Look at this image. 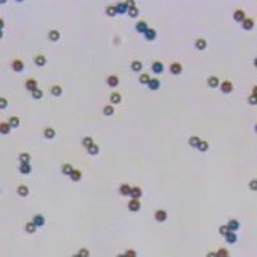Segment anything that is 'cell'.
<instances>
[{
	"instance_id": "6da1fadb",
	"label": "cell",
	"mask_w": 257,
	"mask_h": 257,
	"mask_svg": "<svg viewBox=\"0 0 257 257\" xmlns=\"http://www.w3.org/2000/svg\"><path fill=\"white\" fill-rule=\"evenodd\" d=\"M127 207H129V210H132V212H138V210L141 209V203H140V199H135V198H132V199L129 201Z\"/></svg>"
},
{
	"instance_id": "7a4b0ae2",
	"label": "cell",
	"mask_w": 257,
	"mask_h": 257,
	"mask_svg": "<svg viewBox=\"0 0 257 257\" xmlns=\"http://www.w3.org/2000/svg\"><path fill=\"white\" fill-rule=\"evenodd\" d=\"M233 84L230 82V81H223L222 84H220V92L222 93H225V95H228V93H231L233 92Z\"/></svg>"
},
{
	"instance_id": "3957f363",
	"label": "cell",
	"mask_w": 257,
	"mask_h": 257,
	"mask_svg": "<svg viewBox=\"0 0 257 257\" xmlns=\"http://www.w3.org/2000/svg\"><path fill=\"white\" fill-rule=\"evenodd\" d=\"M171 72L174 74V76H180L182 72H183V66L180 64V63H177V61H174L172 64H171Z\"/></svg>"
},
{
	"instance_id": "277c9868",
	"label": "cell",
	"mask_w": 257,
	"mask_h": 257,
	"mask_svg": "<svg viewBox=\"0 0 257 257\" xmlns=\"http://www.w3.org/2000/svg\"><path fill=\"white\" fill-rule=\"evenodd\" d=\"M135 31L138 32V34H145V32L148 31V23H146V21H137Z\"/></svg>"
},
{
	"instance_id": "5b68a950",
	"label": "cell",
	"mask_w": 257,
	"mask_h": 257,
	"mask_svg": "<svg viewBox=\"0 0 257 257\" xmlns=\"http://www.w3.org/2000/svg\"><path fill=\"white\" fill-rule=\"evenodd\" d=\"M12 69H13L15 72H23L24 63L21 61V60H13V61H12Z\"/></svg>"
},
{
	"instance_id": "8992f818",
	"label": "cell",
	"mask_w": 257,
	"mask_h": 257,
	"mask_svg": "<svg viewBox=\"0 0 257 257\" xmlns=\"http://www.w3.org/2000/svg\"><path fill=\"white\" fill-rule=\"evenodd\" d=\"M119 77L116 76V74H111V76H108V79H106V84L109 85V87H113V88H116L117 85H119Z\"/></svg>"
},
{
	"instance_id": "52a82bcc",
	"label": "cell",
	"mask_w": 257,
	"mask_h": 257,
	"mask_svg": "<svg viewBox=\"0 0 257 257\" xmlns=\"http://www.w3.org/2000/svg\"><path fill=\"white\" fill-rule=\"evenodd\" d=\"M154 219H156V222H159V223L166 222V220H167V212L162 210V209L156 210V212H154Z\"/></svg>"
},
{
	"instance_id": "ba28073f",
	"label": "cell",
	"mask_w": 257,
	"mask_h": 257,
	"mask_svg": "<svg viewBox=\"0 0 257 257\" xmlns=\"http://www.w3.org/2000/svg\"><path fill=\"white\" fill-rule=\"evenodd\" d=\"M43 137H45L47 140H53L55 137H57V130H55L53 127H45L43 129Z\"/></svg>"
},
{
	"instance_id": "9c48e42d",
	"label": "cell",
	"mask_w": 257,
	"mask_h": 257,
	"mask_svg": "<svg viewBox=\"0 0 257 257\" xmlns=\"http://www.w3.org/2000/svg\"><path fill=\"white\" fill-rule=\"evenodd\" d=\"M233 18H235V21H238V23H243V21L246 19V13H244V10H241V8L235 10Z\"/></svg>"
},
{
	"instance_id": "30bf717a",
	"label": "cell",
	"mask_w": 257,
	"mask_h": 257,
	"mask_svg": "<svg viewBox=\"0 0 257 257\" xmlns=\"http://www.w3.org/2000/svg\"><path fill=\"white\" fill-rule=\"evenodd\" d=\"M151 71H153L154 74H161V72L164 71V64H162L161 61H153V63H151Z\"/></svg>"
},
{
	"instance_id": "8fae6325",
	"label": "cell",
	"mask_w": 257,
	"mask_h": 257,
	"mask_svg": "<svg viewBox=\"0 0 257 257\" xmlns=\"http://www.w3.org/2000/svg\"><path fill=\"white\" fill-rule=\"evenodd\" d=\"M145 39H146L148 42H153V40H156V37H158V32H156V29H151V27H148V31L145 32Z\"/></svg>"
},
{
	"instance_id": "7c38bea8",
	"label": "cell",
	"mask_w": 257,
	"mask_h": 257,
	"mask_svg": "<svg viewBox=\"0 0 257 257\" xmlns=\"http://www.w3.org/2000/svg\"><path fill=\"white\" fill-rule=\"evenodd\" d=\"M24 87H26V90H29L31 93L39 88V87H37V82H36L34 79H27V81H26V84H24Z\"/></svg>"
},
{
	"instance_id": "4fadbf2b",
	"label": "cell",
	"mask_w": 257,
	"mask_h": 257,
	"mask_svg": "<svg viewBox=\"0 0 257 257\" xmlns=\"http://www.w3.org/2000/svg\"><path fill=\"white\" fill-rule=\"evenodd\" d=\"M148 85V88H150V90H159V87H161V82L158 81V79H154V77H151V79H150V82L146 84Z\"/></svg>"
},
{
	"instance_id": "5bb4252c",
	"label": "cell",
	"mask_w": 257,
	"mask_h": 257,
	"mask_svg": "<svg viewBox=\"0 0 257 257\" xmlns=\"http://www.w3.org/2000/svg\"><path fill=\"white\" fill-rule=\"evenodd\" d=\"M130 196H132V198H135V199H140V198L143 196V190H141L140 186H132V190H130Z\"/></svg>"
},
{
	"instance_id": "9a60e30c",
	"label": "cell",
	"mask_w": 257,
	"mask_h": 257,
	"mask_svg": "<svg viewBox=\"0 0 257 257\" xmlns=\"http://www.w3.org/2000/svg\"><path fill=\"white\" fill-rule=\"evenodd\" d=\"M32 222H34L36 225L40 228V227H43V225H45V217H43L42 214H36L34 217H32Z\"/></svg>"
},
{
	"instance_id": "2e32d148",
	"label": "cell",
	"mask_w": 257,
	"mask_h": 257,
	"mask_svg": "<svg viewBox=\"0 0 257 257\" xmlns=\"http://www.w3.org/2000/svg\"><path fill=\"white\" fill-rule=\"evenodd\" d=\"M130 68H132V71H133V72H141V69H143V64H141V61H140V60H133V61L130 63Z\"/></svg>"
},
{
	"instance_id": "e0dca14e",
	"label": "cell",
	"mask_w": 257,
	"mask_h": 257,
	"mask_svg": "<svg viewBox=\"0 0 257 257\" xmlns=\"http://www.w3.org/2000/svg\"><path fill=\"white\" fill-rule=\"evenodd\" d=\"M19 172L21 174H31L32 172V167H31V162H21L19 164Z\"/></svg>"
},
{
	"instance_id": "ac0fdd59",
	"label": "cell",
	"mask_w": 257,
	"mask_h": 257,
	"mask_svg": "<svg viewBox=\"0 0 257 257\" xmlns=\"http://www.w3.org/2000/svg\"><path fill=\"white\" fill-rule=\"evenodd\" d=\"M227 227H228L230 231H236V230L240 228V222H238L236 219H230L228 223H227Z\"/></svg>"
},
{
	"instance_id": "d6986e66",
	"label": "cell",
	"mask_w": 257,
	"mask_h": 257,
	"mask_svg": "<svg viewBox=\"0 0 257 257\" xmlns=\"http://www.w3.org/2000/svg\"><path fill=\"white\" fill-rule=\"evenodd\" d=\"M219 77L217 76H210V77H207V85L210 87V88H217L219 87Z\"/></svg>"
},
{
	"instance_id": "ffe728a7",
	"label": "cell",
	"mask_w": 257,
	"mask_h": 257,
	"mask_svg": "<svg viewBox=\"0 0 257 257\" xmlns=\"http://www.w3.org/2000/svg\"><path fill=\"white\" fill-rule=\"evenodd\" d=\"M236 240H238V236H236V233H235V231H228L225 235V241L228 244H235V243H236Z\"/></svg>"
},
{
	"instance_id": "44dd1931",
	"label": "cell",
	"mask_w": 257,
	"mask_h": 257,
	"mask_svg": "<svg viewBox=\"0 0 257 257\" xmlns=\"http://www.w3.org/2000/svg\"><path fill=\"white\" fill-rule=\"evenodd\" d=\"M34 64L39 66V68H42V66H45V64H47V58L43 57V55H37V57L34 58Z\"/></svg>"
},
{
	"instance_id": "7402d4cb",
	"label": "cell",
	"mask_w": 257,
	"mask_h": 257,
	"mask_svg": "<svg viewBox=\"0 0 257 257\" xmlns=\"http://www.w3.org/2000/svg\"><path fill=\"white\" fill-rule=\"evenodd\" d=\"M16 193H18L21 198H26V196H29V188H27L26 185H19L18 190H16Z\"/></svg>"
},
{
	"instance_id": "603a6c76",
	"label": "cell",
	"mask_w": 257,
	"mask_h": 257,
	"mask_svg": "<svg viewBox=\"0 0 257 257\" xmlns=\"http://www.w3.org/2000/svg\"><path fill=\"white\" fill-rule=\"evenodd\" d=\"M241 24H243V29H246V31H251V29L254 27V19H252V18H246Z\"/></svg>"
},
{
	"instance_id": "cb8c5ba5",
	"label": "cell",
	"mask_w": 257,
	"mask_h": 257,
	"mask_svg": "<svg viewBox=\"0 0 257 257\" xmlns=\"http://www.w3.org/2000/svg\"><path fill=\"white\" fill-rule=\"evenodd\" d=\"M60 32L57 31V29H52L50 32H48V40H52V42H58L60 40Z\"/></svg>"
},
{
	"instance_id": "d4e9b609",
	"label": "cell",
	"mask_w": 257,
	"mask_h": 257,
	"mask_svg": "<svg viewBox=\"0 0 257 257\" xmlns=\"http://www.w3.org/2000/svg\"><path fill=\"white\" fill-rule=\"evenodd\" d=\"M130 190H132V186H130V185H127V183H124V185H121V188H119V193H121L122 196H130Z\"/></svg>"
},
{
	"instance_id": "484cf974",
	"label": "cell",
	"mask_w": 257,
	"mask_h": 257,
	"mask_svg": "<svg viewBox=\"0 0 257 257\" xmlns=\"http://www.w3.org/2000/svg\"><path fill=\"white\" fill-rule=\"evenodd\" d=\"M37 228H39V227L36 225L34 222H29V223H26V225H24L26 233H31V235H32V233H36V231H37Z\"/></svg>"
},
{
	"instance_id": "4316f807",
	"label": "cell",
	"mask_w": 257,
	"mask_h": 257,
	"mask_svg": "<svg viewBox=\"0 0 257 257\" xmlns=\"http://www.w3.org/2000/svg\"><path fill=\"white\" fill-rule=\"evenodd\" d=\"M50 93H52L53 96H61V95H63V88H61V85H53V87L50 88Z\"/></svg>"
},
{
	"instance_id": "83f0119b",
	"label": "cell",
	"mask_w": 257,
	"mask_h": 257,
	"mask_svg": "<svg viewBox=\"0 0 257 257\" xmlns=\"http://www.w3.org/2000/svg\"><path fill=\"white\" fill-rule=\"evenodd\" d=\"M109 101L113 103V105H117V103L122 101V96H121L117 92H114V93H111V95H109Z\"/></svg>"
},
{
	"instance_id": "f1b7e54d",
	"label": "cell",
	"mask_w": 257,
	"mask_h": 257,
	"mask_svg": "<svg viewBox=\"0 0 257 257\" xmlns=\"http://www.w3.org/2000/svg\"><path fill=\"white\" fill-rule=\"evenodd\" d=\"M71 180L72 182H81V178H82V172L81 171H77V169H74L72 172H71Z\"/></svg>"
},
{
	"instance_id": "f546056e",
	"label": "cell",
	"mask_w": 257,
	"mask_h": 257,
	"mask_svg": "<svg viewBox=\"0 0 257 257\" xmlns=\"http://www.w3.org/2000/svg\"><path fill=\"white\" fill-rule=\"evenodd\" d=\"M195 47H196L198 50H206V48H207V42H206V39H198L196 43H195Z\"/></svg>"
},
{
	"instance_id": "4dcf8cb0",
	"label": "cell",
	"mask_w": 257,
	"mask_h": 257,
	"mask_svg": "<svg viewBox=\"0 0 257 257\" xmlns=\"http://www.w3.org/2000/svg\"><path fill=\"white\" fill-rule=\"evenodd\" d=\"M8 124L12 126V129L19 127V117H18V116H10V119H8Z\"/></svg>"
},
{
	"instance_id": "1f68e13d",
	"label": "cell",
	"mask_w": 257,
	"mask_h": 257,
	"mask_svg": "<svg viewBox=\"0 0 257 257\" xmlns=\"http://www.w3.org/2000/svg\"><path fill=\"white\" fill-rule=\"evenodd\" d=\"M201 153H206L207 150H209V143L207 141H203V140H199V143H198V146H196Z\"/></svg>"
},
{
	"instance_id": "d6a6232c",
	"label": "cell",
	"mask_w": 257,
	"mask_h": 257,
	"mask_svg": "<svg viewBox=\"0 0 257 257\" xmlns=\"http://www.w3.org/2000/svg\"><path fill=\"white\" fill-rule=\"evenodd\" d=\"M74 171V167L71 166V164H63V167H61V172H63V175H71V172Z\"/></svg>"
},
{
	"instance_id": "836d02e7",
	"label": "cell",
	"mask_w": 257,
	"mask_h": 257,
	"mask_svg": "<svg viewBox=\"0 0 257 257\" xmlns=\"http://www.w3.org/2000/svg\"><path fill=\"white\" fill-rule=\"evenodd\" d=\"M87 151H88V154H92V156H96L98 153H100V146H98V145H90V146H88L87 148Z\"/></svg>"
},
{
	"instance_id": "e575fe53",
	"label": "cell",
	"mask_w": 257,
	"mask_h": 257,
	"mask_svg": "<svg viewBox=\"0 0 257 257\" xmlns=\"http://www.w3.org/2000/svg\"><path fill=\"white\" fill-rule=\"evenodd\" d=\"M114 7H116L117 15H126V13H127V7H126V3H117V5H114Z\"/></svg>"
},
{
	"instance_id": "d590c367",
	"label": "cell",
	"mask_w": 257,
	"mask_h": 257,
	"mask_svg": "<svg viewBox=\"0 0 257 257\" xmlns=\"http://www.w3.org/2000/svg\"><path fill=\"white\" fill-rule=\"evenodd\" d=\"M10 130H12V126H10L8 122H2V124H0V132H2L3 135L10 133Z\"/></svg>"
},
{
	"instance_id": "8d00e7d4",
	"label": "cell",
	"mask_w": 257,
	"mask_h": 257,
	"mask_svg": "<svg viewBox=\"0 0 257 257\" xmlns=\"http://www.w3.org/2000/svg\"><path fill=\"white\" fill-rule=\"evenodd\" d=\"M103 114H105V116H113V114H114V106H113V105H106V106L103 108Z\"/></svg>"
},
{
	"instance_id": "74e56055",
	"label": "cell",
	"mask_w": 257,
	"mask_h": 257,
	"mask_svg": "<svg viewBox=\"0 0 257 257\" xmlns=\"http://www.w3.org/2000/svg\"><path fill=\"white\" fill-rule=\"evenodd\" d=\"M150 79H151V77H150L148 74H141V76L138 77V82H140L141 85H146V84L150 82Z\"/></svg>"
},
{
	"instance_id": "f35d334b",
	"label": "cell",
	"mask_w": 257,
	"mask_h": 257,
	"mask_svg": "<svg viewBox=\"0 0 257 257\" xmlns=\"http://www.w3.org/2000/svg\"><path fill=\"white\" fill-rule=\"evenodd\" d=\"M106 15H108L109 18H113V16H116V15H117V12H116V7H114V5H111V7H108V8H106Z\"/></svg>"
},
{
	"instance_id": "ab89813d",
	"label": "cell",
	"mask_w": 257,
	"mask_h": 257,
	"mask_svg": "<svg viewBox=\"0 0 257 257\" xmlns=\"http://www.w3.org/2000/svg\"><path fill=\"white\" fill-rule=\"evenodd\" d=\"M138 13H140V12H138V8H137V7H133V8H129V10H127V15H129L130 18H137Z\"/></svg>"
},
{
	"instance_id": "60d3db41",
	"label": "cell",
	"mask_w": 257,
	"mask_h": 257,
	"mask_svg": "<svg viewBox=\"0 0 257 257\" xmlns=\"http://www.w3.org/2000/svg\"><path fill=\"white\" fill-rule=\"evenodd\" d=\"M19 162H31V154L29 153H21L19 154Z\"/></svg>"
},
{
	"instance_id": "b9f144b4",
	"label": "cell",
	"mask_w": 257,
	"mask_h": 257,
	"mask_svg": "<svg viewBox=\"0 0 257 257\" xmlns=\"http://www.w3.org/2000/svg\"><path fill=\"white\" fill-rule=\"evenodd\" d=\"M199 137H190L188 138V143H190V146H193V148H196L198 146V143H199Z\"/></svg>"
},
{
	"instance_id": "7bdbcfd3",
	"label": "cell",
	"mask_w": 257,
	"mask_h": 257,
	"mask_svg": "<svg viewBox=\"0 0 257 257\" xmlns=\"http://www.w3.org/2000/svg\"><path fill=\"white\" fill-rule=\"evenodd\" d=\"M31 95H32V98H34V100H42V98H43V92L40 90V88H37V90H34V92H32Z\"/></svg>"
},
{
	"instance_id": "ee69618b",
	"label": "cell",
	"mask_w": 257,
	"mask_h": 257,
	"mask_svg": "<svg viewBox=\"0 0 257 257\" xmlns=\"http://www.w3.org/2000/svg\"><path fill=\"white\" fill-rule=\"evenodd\" d=\"M82 145H84L85 148H88L90 145H93V138H92V137H84V138H82Z\"/></svg>"
},
{
	"instance_id": "f6af8a7d",
	"label": "cell",
	"mask_w": 257,
	"mask_h": 257,
	"mask_svg": "<svg viewBox=\"0 0 257 257\" xmlns=\"http://www.w3.org/2000/svg\"><path fill=\"white\" fill-rule=\"evenodd\" d=\"M228 231H230V230H228V227H227V225H222V227L219 228V233L222 235V236H225V235H227Z\"/></svg>"
},
{
	"instance_id": "bcb514c9",
	"label": "cell",
	"mask_w": 257,
	"mask_h": 257,
	"mask_svg": "<svg viewBox=\"0 0 257 257\" xmlns=\"http://www.w3.org/2000/svg\"><path fill=\"white\" fill-rule=\"evenodd\" d=\"M7 106H8V100H7V98H0V108L5 109Z\"/></svg>"
},
{
	"instance_id": "7dc6e473",
	"label": "cell",
	"mask_w": 257,
	"mask_h": 257,
	"mask_svg": "<svg viewBox=\"0 0 257 257\" xmlns=\"http://www.w3.org/2000/svg\"><path fill=\"white\" fill-rule=\"evenodd\" d=\"M215 255H228V251H227V249H219V251L215 252Z\"/></svg>"
},
{
	"instance_id": "c3c4849f",
	"label": "cell",
	"mask_w": 257,
	"mask_h": 257,
	"mask_svg": "<svg viewBox=\"0 0 257 257\" xmlns=\"http://www.w3.org/2000/svg\"><path fill=\"white\" fill-rule=\"evenodd\" d=\"M126 7H127V10L133 8V7H135V2H133V0H129V2H126Z\"/></svg>"
},
{
	"instance_id": "681fc988",
	"label": "cell",
	"mask_w": 257,
	"mask_h": 257,
	"mask_svg": "<svg viewBox=\"0 0 257 257\" xmlns=\"http://www.w3.org/2000/svg\"><path fill=\"white\" fill-rule=\"evenodd\" d=\"M124 254H126V255H132V257H135V255H137V252H135V251H132V249H127Z\"/></svg>"
},
{
	"instance_id": "f907efd6",
	"label": "cell",
	"mask_w": 257,
	"mask_h": 257,
	"mask_svg": "<svg viewBox=\"0 0 257 257\" xmlns=\"http://www.w3.org/2000/svg\"><path fill=\"white\" fill-rule=\"evenodd\" d=\"M249 186H251V190H255V188H257V182H255V180H251V185H249Z\"/></svg>"
},
{
	"instance_id": "816d5d0a",
	"label": "cell",
	"mask_w": 257,
	"mask_h": 257,
	"mask_svg": "<svg viewBox=\"0 0 257 257\" xmlns=\"http://www.w3.org/2000/svg\"><path fill=\"white\" fill-rule=\"evenodd\" d=\"M249 105H255V96H254V95L249 96Z\"/></svg>"
},
{
	"instance_id": "f5cc1de1",
	"label": "cell",
	"mask_w": 257,
	"mask_h": 257,
	"mask_svg": "<svg viewBox=\"0 0 257 257\" xmlns=\"http://www.w3.org/2000/svg\"><path fill=\"white\" fill-rule=\"evenodd\" d=\"M77 254H81V255H88V251H87V249H81Z\"/></svg>"
}]
</instances>
